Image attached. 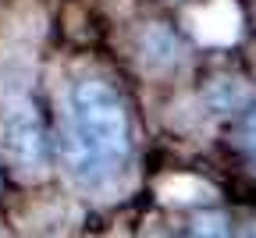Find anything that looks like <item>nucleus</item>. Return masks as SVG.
Masks as SVG:
<instances>
[{
    "instance_id": "nucleus-3",
    "label": "nucleus",
    "mask_w": 256,
    "mask_h": 238,
    "mask_svg": "<svg viewBox=\"0 0 256 238\" xmlns=\"http://www.w3.org/2000/svg\"><path fill=\"white\" fill-rule=\"evenodd\" d=\"M246 100H249V92H246V86L235 82V78H220V82H214V89H210V104H214L217 110H238Z\"/></svg>"
},
{
    "instance_id": "nucleus-7",
    "label": "nucleus",
    "mask_w": 256,
    "mask_h": 238,
    "mask_svg": "<svg viewBox=\"0 0 256 238\" xmlns=\"http://www.w3.org/2000/svg\"><path fill=\"white\" fill-rule=\"evenodd\" d=\"M242 238H256V224H249V228H246V234H242Z\"/></svg>"
},
{
    "instance_id": "nucleus-5",
    "label": "nucleus",
    "mask_w": 256,
    "mask_h": 238,
    "mask_svg": "<svg viewBox=\"0 0 256 238\" xmlns=\"http://www.w3.org/2000/svg\"><path fill=\"white\" fill-rule=\"evenodd\" d=\"M192 238H232L220 214H203L192 220Z\"/></svg>"
},
{
    "instance_id": "nucleus-2",
    "label": "nucleus",
    "mask_w": 256,
    "mask_h": 238,
    "mask_svg": "<svg viewBox=\"0 0 256 238\" xmlns=\"http://www.w3.org/2000/svg\"><path fill=\"white\" fill-rule=\"evenodd\" d=\"M0 150L22 174H40L46 167V128L32 100L11 96L0 104Z\"/></svg>"
},
{
    "instance_id": "nucleus-1",
    "label": "nucleus",
    "mask_w": 256,
    "mask_h": 238,
    "mask_svg": "<svg viewBox=\"0 0 256 238\" xmlns=\"http://www.w3.org/2000/svg\"><path fill=\"white\" fill-rule=\"evenodd\" d=\"M128 160V118L121 96L104 78L72 86V132L64 142L68 174L86 188H104Z\"/></svg>"
},
{
    "instance_id": "nucleus-6",
    "label": "nucleus",
    "mask_w": 256,
    "mask_h": 238,
    "mask_svg": "<svg viewBox=\"0 0 256 238\" xmlns=\"http://www.w3.org/2000/svg\"><path fill=\"white\" fill-rule=\"evenodd\" d=\"M242 139H246V150L252 153V160H256V110L246 118V128H242Z\"/></svg>"
},
{
    "instance_id": "nucleus-4",
    "label": "nucleus",
    "mask_w": 256,
    "mask_h": 238,
    "mask_svg": "<svg viewBox=\"0 0 256 238\" xmlns=\"http://www.w3.org/2000/svg\"><path fill=\"white\" fill-rule=\"evenodd\" d=\"M142 57L146 60H153V64H160V60H178V43L168 36L164 28H150V36L142 40Z\"/></svg>"
}]
</instances>
